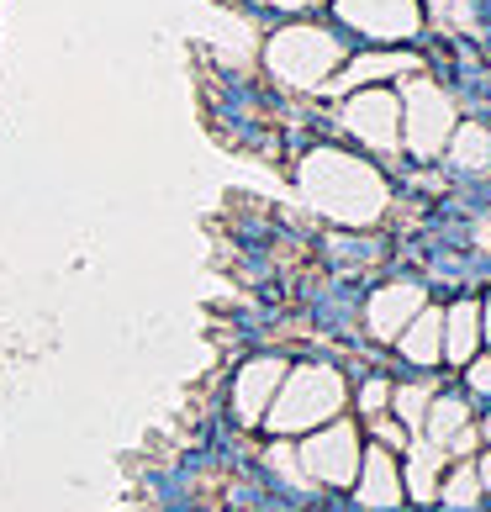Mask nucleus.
<instances>
[{
	"label": "nucleus",
	"instance_id": "nucleus-20",
	"mask_svg": "<svg viewBox=\"0 0 491 512\" xmlns=\"http://www.w3.org/2000/svg\"><path fill=\"white\" fill-rule=\"evenodd\" d=\"M360 407H365V417H381L386 407H391V381H365V391H360Z\"/></svg>",
	"mask_w": 491,
	"mask_h": 512
},
{
	"label": "nucleus",
	"instance_id": "nucleus-27",
	"mask_svg": "<svg viewBox=\"0 0 491 512\" xmlns=\"http://www.w3.org/2000/svg\"><path fill=\"white\" fill-rule=\"evenodd\" d=\"M481 439H486V444H491V417H486V428H481Z\"/></svg>",
	"mask_w": 491,
	"mask_h": 512
},
{
	"label": "nucleus",
	"instance_id": "nucleus-19",
	"mask_svg": "<svg viewBox=\"0 0 491 512\" xmlns=\"http://www.w3.org/2000/svg\"><path fill=\"white\" fill-rule=\"evenodd\" d=\"M264 460H270V470H275V476H286L291 486H307V470H301V454H296L291 444H275L270 454H264Z\"/></svg>",
	"mask_w": 491,
	"mask_h": 512
},
{
	"label": "nucleus",
	"instance_id": "nucleus-14",
	"mask_svg": "<svg viewBox=\"0 0 491 512\" xmlns=\"http://www.w3.org/2000/svg\"><path fill=\"white\" fill-rule=\"evenodd\" d=\"M396 74H418V59L412 53H360V59H349V74H338V85H386Z\"/></svg>",
	"mask_w": 491,
	"mask_h": 512
},
{
	"label": "nucleus",
	"instance_id": "nucleus-15",
	"mask_svg": "<svg viewBox=\"0 0 491 512\" xmlns=\"http://www.w3.org/2000/svg\"><path fill=\"white\" fill-rule=\"evenodd\" d=\"M449 159H455V169H465V175H481V169H491V127H486V122L455 127V138H449Z\"/></svg>",
	"mask_w": 491,
	"mask_h": 512
},
{
	"label": "nucleus",
	"instance_id": "nucleus-22",
	"mask_svg": "<svg viewBox=\"0 0 491 512\" xmlns=\"http://www.w3.org/2000/svg\"><path fill=\"white\" fill-rule=\"evenodd\" d=\"M465 381L476 386L481 396H491V359H470V370H465Z\"/></svg>",
	"mask_w": 491,
	"mask_h": 512
},
{
	"label": "nucleus",
	"instance_id": "nucleus-3",
	"mask_svg": "<svg viewBox=\"0 0 491 512\" xmlns=\"http://www.w3.org/2000/svg\"><path fill=\"white\" fill-rule=\"evenodd\" d=\"M338 64H344L338 32L312 27V22H291V27H280L270 43H264V69H270L280 85H291V90H323Z\"/></svg>",
	"mask_w": 491,
	"mask_h": 512
},
{
	"label": "nucleus",
	"instance_id": "nucleus-4",
	"mask_svg": "<svg viewBox=\"0 0 491 512\" xmlns=\"http://www.w3.org/2000/svg\"><path fill=\"white\" fill-rule=\"evenodd\" d=\"M455 101L449 90H439L428 74H412L407 90H402V143L412 148L418 159H439L449 138H455Z\"/></svg>",
	"mask_w": 491,
	"mask_h": 512
},
{
	"label": "nucleus",
	"instance_id": "nucleus-16",
	"mask_svg": "<svg viewBox=\"0 0 491 512\" xmlns=\"http://www.w3.org/2000/svg\"><path fill=\"white\" fill-rule=\"evenodd\" d=\"M423 428H428V439H433V444H439V449L449 454V444H455L460 433L470 428V412H465V402H460V396H439V402L428 407Z\"/></svg>",
	"mask_w": 491,
	"mask_h": 512
},
{
	"label": "nucleus",
	"instance_id": "nucleus-9",
	"mask_svg": "<svg viewBox=\"0 0 491 512\" xmlns=\"http://www.w3.org/2000/svg\"><path fill=\"white\" fill-rule=\"evenodd\" d=\"M428 307V296L423 286H412V280H391V286H381L370 296V307H365V322H370V333L381 338V344H391V338H402V328L412 317H418Z\"/></svg>",
	"mask_w": 491,
	"mask_h": 512
},
{
	"label": "nucleus",
	"instance_id": "nucleus-26",
	"mask_svg": "<svg viewBox=\"0 0 491 512\" xmlns=\"http://www.w3.org/2000/svg\"><path fill=\"white\" fill-rule=\"evenodd\" d=\"M481 338H486V344H491V301H486V307H481Z\"/></svg>",
	"mask_w": 491,
	"mask_h": 512
},
{
	"label": "nucleus",
	"instance_id": "nucleus-21",
	"mask_svg": "<svg viewBox=\"0 0 491 512\" xmlns=\"http://www.w3.org/2000/svg\"><path fill=\"white\" fill-rule=\"evenodd\" d=\"M370 428H375V439H381V449H391V444H402V423L396 417H370Z\"/></svg>",
	"mask_w": 491,
	"mask_h": 512
},
{
	"label": "nucleus",
	"instance_id": "nucleus-25",
	"mask_svg": "<svg viewBox=\"0 0 491 512\" xmlns=\"http://www.w3.org/2000/svg\"><path fill=\"white\" fill-rule=\"evenodd\" d=\"M476 476H481V491H491V454H486V460L476 465Z\"/></svg>",
	"mask_w": 491,
	"mask_h": 512
},
{
	"label": "nucleus",
	"instance_id": "nucleus-5",
	"mask_svg": "<svg viewBox=\"0 0 491 512\" xmlns=\"http://www.w3.org/2000/svg\"><path fill=\"white\" fill-rule=\"evenodd\" d=\"M333 11L370 43H412L423 32V0H333Z\"/></svg>",
	"mask_w": 491,
	"mask_h": 512
},
{
	"label": "nucleus",
	"instance_id": "nucleus-6",
	"mask_svg": "<svg viewBox=\"0 0 491 512\" xmlns=\"http://www.w3.org/2000/svg\"><path fill=\"white\" fill-rule=\"evenodd\" d=\"M344 127L375 154H396L402 148V96L386 85H365L344 101Z\"/></svg>",
	"mask_w": 491,
	"mask_h": 512
},
{
	"label": "nucleus",
	"instance_id": "nucleus-18",
	"mask_svg": "<svg viewBox=\"0 0 491 512\" xmlns=\"http://www.w3.org/2000/svg\"><path fill=\"white\" fill-rule=\"evenodd\" d=\"M439 497L455 507V512H470L481 502V476H476V465L470 460H460L455 470H449V481H439Z\"/></svg>",
	"mask_w": 491,
	"mask_h": 512
},
{
	"label": "nucleus",
	"instance_id": "nucleus-24",
	"mask_svg": "<svg viewBox=\"0 0 491 512\" xmlns=\"http://www.w3.org/2000/svg\"><path fill=\"white\" fill-rule=\"evenodd\" d=\"M264 6H275V11H307L312 0H264Z\"/></svg>",
	"mask_w": 491,
	"mask_h": 512
},
{
	"label": "nucleus",
	"instance_id": "nucleus-11",
	"mask_svg": "<svg viewBox=\"0 0 491 512\" xmlns=\"http://www.w3.org/2000/svg\"><path fill=\"white\" fill-rule=\"evenodd\" d=\"M396 349H402L407 365H423V370H428V365H439V359H444V312L423 307V312L402 328Z\"/></svg>",
	"mask_w": 491,
	"mask_h": 512
},
{
	"label": "nucleus",
	"instance_id": "nucleus-17",
	"mask_svg": "<svg viewBox=\"0 0 491 512\" xmlns=\"http://www.w3.org/2000/svg\"><path fill=\"white\" fill-rule=\"evenodd\" d=\"M428 407H433V386H391V412H396V423H402V428L423 433Z\"/></svg>",
	"mask_w": 491,
	"mask_h": 512
},
{
	"label": "nucleus",
	"instance_id": "nucleus-13",
	"mask_svg": "<svg viewBox=\"0 0 491 512\" xmlns=\"http://www.w3.org/2000/svg\"><path fill=\"white\" fill-rule=\"evenodd\" d=\"M439 476H444V449L433 439H418L412 444V460H407V476H402V491L412 502H439Z\"/></svg>",
	"mask_w": 491,
	"mask_h": 512
},
{
	"label": "nucleus",
	"instance_id": "nucleus-7",
	"mask_svg": "<svg viewBox=\"0 0 491 512\" xmlns=\"http://www.w3.org/2000/svg\"><path fill=\"white\" fill-rule=\"evenodd\" d=\"M360 433H354V423H323L312 433L307 444H301V470H307L312 481L323 486H354V476H360Z\"/></svg>",
	"mask_w": 491,
	"mask_h": 512
},
{
	"label": "nucleus",
	"instance_id": "nucleus-8",
	"mask_svg": "<svg viewBox=\"0 0 491 512\" xmlns=\"http://www.w3.org/2000/svg\"><path fill=\"white\" fill-rule=\"evenodd\" d=\"M280 381H286V359H275V354L249 359V365L238 370V381H233V412H238V423H249V428L264 423V412H270Z\"/></svg>",
	"mask_w": 491,
	"mask_h": 512
},
{
	"label": "nucleus",
	"instance_id": "nucleus-1",
	"mask_svg": "<svg viewBox=\"0 0 491 512\" xmlns=\"http://www.w3.org/2000/svg\"><path fill=\"white\" fill-rule=\"evenodd\" d=\"M296 185L317 212L344 227H370L391 206V185L381 180V169L344 154V148H312L296 169Z\"/></svg>",
	"mask_w": 491,
	"mask_h": 512
},
{
	"label": "nucleus",
	"instance_id": "nucleus-12",
	"mask_svg": "<svg viewBox=\"0 0 491 512\" xmlns=\"http://www.w3.org/2000/svg\"><path fill=\"white\" fill-rule=\"evenodd\" d=\"M481 349V307L476 301H455L444 312V359L449 365H470Z\"/></svg>",
	"mask_w": 491,
	"mask_h": 512
},
{
	"label": "nucleus",
	"instance_id": "nucleus-23",
	"mask_svg": "<svg viewBox=\"0 0 491 512\" xmlns=\"http://www.w3.org/2000/svg\"><path fill=\"white\" fill-rule=\"evenodd\" d=\"M433 6H449L455 22H470V16H476V0H433Z\"/></svg>",
	"mask_w": 491,
	"mask_h": 512
},
{
	"label": "nucleus",
	"instance_id": "nucleus-2",
	"mask_svg": "<svg viewBox=\"0 0 491 512\" xmlns=\"http://www.w3.org/2000/svg\"><path fill=\"white\" fill-rule=\"evenodd\" d=\"M344 402H349V386L333 365H296V370H286V381H280L264 423H270L280 439H291V433H312V428L333 423V417L344 412Z\"/></svg>",
	"mask_w": 491,
	"mask_h": 512
},
{
	"label": "nucleus",
	"instance_id": "nucleus-10",
	"mask_svg": "<svg viewBox=\"0 0 491 512\" xmlns=\"http://www.w3.org/2000/svg\"><path fill=\"white\" fill-rule=\"evenodd\" d=\"M354 497H360L370 512H391L402 502V470H396L391 449H365L360 454V476H354Z\"/></svg>",
	"mask_w": 491,
	"mask_h": 512
}]
</instances>
